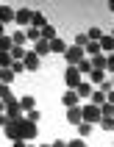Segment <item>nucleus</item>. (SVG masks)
Returning <instances> with one entry per match:
<instances>
[{
  "label": "nucleus",
  "instance_id": "1",
  "mask_svg": "<svg viewBox=\"0 0 114 147\" xmlns=\"http://www.w3.org/2000/svg\"><path fill=\"white\" fill-rule=\"evenodd\" d=\"M3 131H6V136L11 142H31L36 136V125L28 122L25 117H20V119H8Z\"/></svg>",
  "mask_w": 114,
  "mask_h": 147
},
{
  "label": "nucleus",
  "instance_id": "2",
  "mask_svg": "<svg viewBox=\"0 0 114 147\" xmlns=\"http://www.w3.org/2000/svg\"><path fill=\"white\" fill-rule=\"evenodd\" d=\"M64 58H67V67H78L86 58V53H83V47H78V45H70V47L64 50Z\"/></svg>",
  "mask_w": 114,
  "mask_h": 147
},
{
  "label": "nucleus",
  "instance_id": "3",
  "mask_svg": "<svg viewBox=\"0 0 114 147\" xmlns=\"http://www.w3.org/2000/svg\"><path fill=\"white\" fill-rule=\"evenodd\" d=\"M64 83H67V89H78V83H81L78 67H67V69H64Z\"/></svg>",
  "mask_w": 114,
  "mask_h": 147
},
{
  "label": "nucleus",
  "instance_id": "4",
  "mask_svg": "<svg viewBox=\"0 0 114 147\" xmlns=\"http://www.w3.org/2000/svg\"><path fill=\"white\" fill-rule=\"evenodd\" d=\"M81 117H83V122H89V125H92V122H100V108L89 103V106L81 108Z\"/></svg>",
  "mask_w": 114,
  "mask_h": 147
},
{
  "label": "nucleus",
  "instance_id": "5",
  "mask_svg": "<svg viewBox=\"0 0 114 147\" xmlns=\"http://www.w3.org/2000/svg\"><path fill=\"white\" fill-rule=\"evenodd\" d=\"M22 67L28 69V72H36V69L42 67V58H39V56H36V53L31 50V53H25V58H22Z\"/></svg>",
  "mask_w": 114,
  "mask_h": 147
},
{
  "label": "nucleus",
  "instance_id": "6",
  "mask_svg": "<svg viewBox=\"0 0 114 147\" xmlns=\"http://www.w3.org/2000/svg\"><path fill=\"white\" fill-rule=\"evenodd\" d=\"M98 45H100V53H103V56H111V53H114V36H111V33H103Z\"/></svg>",
  "mask_w": 114,
  "mask_h": 147
},
{
  "label": "nucleus",
  "instance_id": "7",
  "mask_svg": "<svg viewBox=\"0 0 114 147\" xmlns=\"http://www.w3.org/2000/svg\"><path fill=\"white\" fill-rule=\"evenodd\" d=\"M67 122H70V125H81V122H83V117H81V106L67 108Z\"/></svg>",
  "mask_w": 114,
  "mask_h": 147
},
{
  "label": "nucleus",
  "instance_id": "8",
  "mask_svg": "<svg viewBox=\"0 0 114 147\" xmlns=\"http://www.w3.org/2000/svg\"><path fill=\"white\" fill-rule=\"evenodd\" d=\"M92 92H95V89H92V86H89V81H81V83H78V89H75V94H78V100H89L92 97Z\"/></svg>",
  "mask_w": 114,
  "mask_h": 147
},
{
  "label": "nucleus",
  "instance_id": "9",
  "mask_svg": "<svg viewBox=\"0 0 114 147\" xmlns=\"http://www.w3.org/2000/svg\"><path fill=\"white\" fill-rule=\"evenodd\" d=\"M48 25V20H45V14L42 11H31V28H36V31H42Z\"/></svg>",
  "mask_w": 114,
  "mask_h": 147
},
{
  "label": "nucleus",
  "instance_id": "10",
  "mask_svg": "<svg viewBox=\"0 0 114 147\" xmlns=\"http://www.w3.org/2000/svg\"><path fill=\"white\" fill-rule=\"evenodd\" d=\"M14 22H20V25H31V11H28V8H20V11H14Z\"/></svg>",
  "mask_w": 114,
  "mask_h": 147
},
{
  "label": "nucleus",
  "instance_id": "11",
  "mask_svg": "<svg viewBox=\"0 0 114 147\" xmlns=\"http://www.w3.org/2000/svg\"><path fill=\"white\" fill-rule=\"evenodd\" d=\"M61 103H64L67 108L78 106V94H75V89H67V92H64V97H61Z\"/></svg>",
  "mask_w": 114,
  "mask_h": 147
},
{
  "label": "nucleus",
  "instance_id": "12",
  "mask_svg": "<svg viewBox=\"0 0 114 147\" xmlns=\"http://www.w3.org/2000/svg\"><path fill=\"white\" fill-rule=\"evenodd\" d=\"M0 22H14V8L11 6H0Z\"/></svg>",
  "mask_w": 114,
  "mask_h": 147
},
{
  "label": "nucleus",
  "instance_id": "13",
  "mask_svg": "<svg viewBox=\"0 0 114 147\" xmlns=\"http://www.w3.org/2000/svg\"><path fill=\"white\" fill-rule=\"evenodd\" d=\"M33 53H36V56H48V53H50V42H45V39H39V42H36V47H33Z\"/></svg>",
  "mask_w": 114,
  "mask_h": 147
},
{
  "label": "nucleus",
  "instance_id": "14",
  "mask_svg": "<svg viewBox=\"0 0 114 147\" xmlns=\"http://www.w3.org/2000/svg\"><path fill=\"white\" fill-rule=\"evenodd\" d=\"M106 58L109 56H103V53L95 56V58H89V61H92V69H103V72H106Z\"/></svg>",
  "mask_w": 114,
  "mask_h": 147
},
{
  "label": "nucleus",
  "instance_id": "15",
  "mask_svg": "<svg viewBox=\"0 0 114 147\" xmlns=\"http://www.w3.org/2000/svg\"><path fill=\"white\" fill-rule=\"evenodd\" d=\"M39 33H42V39H45V42H53V39H56V28H53V25H50V22L45 25V28H42Z\"/></svg>",
  "mask_w": 114,
  "mask_h": 147
},
{
  "label": "nucleus",
  "instance_id": "16",
  "mask_svg": "<svg viewBox=\"0 0 114 147\" xmlns=\"http://www.w3.org/2000/svg\"><path fill=\"white\" fill-rule=\"evenodd\" d=\"M103 103H106V92H100V89H95L92 92V106H103Z\"/></svg>",
  "mask_w": 114,
  "mask_h": 147
},
{
  "label": "nucleus",
  "instance_id": "17",
  "mask_svg": "<svg viewBox=\"0 0 114 147\" xmlns=\"http://www.w3.org/2000/svg\"><path fill=\"white\" fill-rule=\"evenodd\" d=\"M64 50H67V45H64L61 39H58V36H56L53 42H50V53H61V56H64Z\"/></svg>",
  "mask_w": 114,
  "mask_h": 147
},
{
  "label": "nucleus",
  "instance_id": "18",
  "mask_svg": "<svg viewBox=\"0 0 114 147\" xmlns=\"http://www.w3.org/2000/svg\"><path fill=\"white\" fill-rule=\"evenodd\" d=\"M106 81V72H103V69H92L89 72V83H103Z\"/></svg>",
  "mask_w": 114,
  "mask_h": 147
},
{
  "label": "nucleus",
  "instance_id": "19",
  "mask_svg": "<svg viewBox=\"0 0 114 147\" xmlns=\"http://www.w3.org/2000/svg\"><path fill=\"white\" fill-rule=\"evenodd\" d=\"M11 47H14L11 36H0V53H11Z\"/></svg>",
  "mask_w": 114,
  "mask_h": 147
},
{
  "label": "nucleus",
  "instance_id": "20",
  "mask_svg": "<svg viewBox=\"0 0 114 147\" xmlns=\"http://www.w3.org/2000/svg\"><path fill=\"white\" fill-rule=\"evenodd\" d=\"M83 53H89V58H95V56H100V45L98 42H89L86 47H83Z\"/></svg>",
  "mask_w": 114,
  "mask_h": 147
},
{
  "label": "nucleus",
  "instance_id": "21",
  "mask_svg": "<svg viewBox=\"0 0 114 147\" xmlns=\"http://www.w3.org/2000/svg\"><path fill=\"white\" fill-rule=\"evenodd\" d=\"M33 106H36V103H33L31 94H25V97L20 100V108H22V111H33Z\"/></svg>",
  "mask_w": 114,
  "mask_h": 147
},
{
  "label": "nucleus",
  "instance_id": "22",
  "mask_svg": "<svg viewBox=\"0 0 114 147\" xmlns=\"http://www.w3.org/2000/svg\"><path fill=\"white\" fill-rule=\"evenodd\" d=\"M11 81H14V72H11V67H8V69H0V83H6V86H8Z\"/></svg>",
  "mask_w": 114,
  "mask_h": 147
},
{
  "label": "nucleus",
  "instance_id": "23",
  "mask_svg": "<svg viewBox=\"0 0 114 147\" xmlns=\"http://www.w3.org/2000/svg\"><path fill=\"white\" fill-rule=\"evenodd\" d=\"M100 128L114 133V117H100Z\"/></svg>",
  "mask_w": 114,
  "mask_h": 147
},
{
  "label": "nucleus",
  "instance_id": "24",
  "mask_svg": "<svg viewBox=\"0 0 114 147\" xmlns=\"http://www.w3.org/2000/svg\"><path fill=\"white\" fill-rule=\"evenodd\" d=\"M8 56H11V61H22V58H25V47H11Z\"/></svg>",
  "mask_w": 114,
  "mask_h": 147
},
{
  "label": "nucleus",
  "instance_id": "25",
  "mask_svg": "<svg viewBox=\"0 0 114 147\" xmlns=\"http://www.w3.org/2000/svg\"><path fill=\"white\" fill-rule=\"evenodd\" d=\"M25 39H33V42H39V39H42V33L36 31V28H31V25H28V28H25Z\"/></svg>",
  "mask_w": 114,
  "mask_h": 147
},
{
  "label": "nucleus",
  "instance_id": "26",
  "mask_svg": "<svg viewBox=\"0 0 114 147\" xmlns=\"http://www.w3.org/2000/svg\"><path fill=\"white\" fill-rule=\"evenodd\" d=\"M78 72H81V75H89L92 72V61H89V58H83L81 64H78Z\"/></svg>",
  "mask_w": 114,
  "mask_h": 147
},
{
  "label": "nucleus",
  "instance_id": "27",
  "mask_svg": "<svg viewBox=\"0 0 114 147\" xmlns=\"http://www.w3.org/2000/svg\"><path fill=\"white\" fill-rule=\"evenodd\" d=\"M11 42H14V47H22L25 45V31H17L14 36H11Z\"/></svg>",
  "mask_w": 114,
  "mask_h": 147
},
{
  "label": "nucleus",
  "instance_id": "28",
  "mask_svg": "<svg viewBox=\"0 0 114 147\" xmlns=\"http://www.w3.org/2000/svg\"><path fill=\"white\" fill-rule=\"evenodd\" d=\"M100 36H103L100 28H89V33H86V39H89V42H100Z\"/></svg>",
  "mask_w": 114,
  "mask_h": 147
},
{
  "label": "nucleus",
  "instance_id": "29",
  "mask_svg": "<svg viewBox=\"0 0 114 147\" xmlns=\"http://www.w3.org/2000/svg\"><path fill=\"white\" fill-rule=\"evenodd\" d=\"M11 64H14V61H11V56H8V53H0V69H8Z\"/></svg>",
  "mask_w": 114,
  "mask_h": 147
},
{
  "label": "nucleus",
  "instance_id": "30",
  "mask_svg": "<svg viewBox=\"0 0 114 147\" xmlns=\"http://www.w3.org/2000/svg\"><path fill=\"white\" fill-rule=\"evenodd\" d=\"M100 117H114V106L111 103H103V106H100Z\"/></svg>",
  "mask_w": 114,
  "mask_h": 147
},
{
  "label": "nucleus",
  "instance_id": "31",
  "mask_svg": "<svg viewBox=\"0 0 114 147\" xmlns=\"http://www.w3.org/2000/svg\"><path fill=\"white\" fill-rule=\"evenodd\" d=\"M78 133H81V139H83V136H89V133H92V125L89 122H81V125H78Z\"/></svg>",
  "mask_w": 114,
  "mask_h": 147
},
{
  "label": "nucleus",
  "instance_id": "32",
  "mask_svg": "<svg viewBox=\"0 0 114 147\" xmlns=\"http://www.w3.org/2000/svg\"><path fill=\"white\" fill-rule=\"evenodd\" d=\"M75 45H78V47H86V45H89L86 33H78V36H75Z\"/></svg>",
  "mask_w": 114,
  "mask_h": 147
},
{
  "label": "nucleus",
  "instance_id": "33",
  "mask_svg": "<svg viewBox=\"0 0 114 147\" xmlns=\"http://www.w3.org/2000/svg\"><path fill=\"white\" fill-rule=\"evenodd\" d=\"M67 147H86V142L78 136V139H70V142H67Z\"/></svg>",
  "mask_w": 114,
  "mask_h": 147
},
{
  "label": "nucleus",
  "instance_id": "34",
  "mask_svg": "<svg viewBox=\"0 0 114 147\" xmlns=\"http://www.w3.org/2000/svg\"><path fill=\"white\" fill-rule=\"evenodd\" d=\"M22 69H25L22 61H14V64H11V72H14V75H17V72H22Z\"/></svg>",
  "mask_w": 114,
  "mask_h": 147
},
{
  "label": "nucleus",
  "instance_id": "35",
  "mask_svg": "<svg viewBox=\"0 0 114 147\" xmlns=\"http://www.w3.org/2000/svg\"><path fill=\"white\" fill-rule=\"evenodd\" d=\"M106 69H111V75H114V53L106 58Z\"/></svg>",
  "mask_w": 114,
  "mask_h": 147
},
{
  "label": "nucleus",
  "instance_id": "36",
  "mask_svg": "<svg viewBox=\"0 0 114 147\" xmlns=\"http://www.w3.org/2000/svg\"><path fill=\"white\" fill-rule=\"evenodd\" d=\"M111 89H114L111 81H103V83H100V92H111Z\"/></svg>",
  "mask_w": 114,
  "mask_h": 147
},
{
  "label": "nucleus",
  "instance_id": "37",
  "mask_svg": "<svg viewBox=\"0 0 114 147\" xmlns=\"http://www.w3.org/2000/svg\"><path fill=\"white\" fill-rule=\"evenodd\" d=\"M106 103H111V106H114V89H111V92H106Z\"/></svg>",
  "mask_w": 114,
  "mask_h": 147
},
{
  "label": "nucleus",
  "instance_id": "38",
  "mask_svg": "<svg viewBox=\"0 0 114 147\" xmlns=\"http://www.w3.org/2000/svg\"><path fill=\"white\" fill-rule=\"evenodd\" d=\"M50 147H67V142H64V139H58V142H53Z\"/></svg>",
  "mask_w": 114,
  "mask_h": 147
},
{
  "label": "nucleus",
  "instance_id": "39",
  "mask_svg": "<svg viewBox=\"0 0 114 147\" xmlns=\"http://www.w3.org/2000/svg\"><path fill=\"white\" fill-rule=\"evenodd\" d=\"M6 122H8V117H6V114H0V128H6Z\"/></svg>",
  "mask_w": 114,
  "mask_h": 147
},
{
  "label": "nucleus",
  "instance_id": "40",
  "mask_svg": "<svg viewBox=\"0 0 114 147\" xmlns=\"http://www.w3.org/2000/svg\"><path fill=\"white\" fill-rule=\"evenodd\" d=\"M14 147H28V142H11Z\"/></svg>",
  "mask_w": 114,
  "mask_h": 147
},
{
  "label": "nucleus",
  "instance_id": "41",
  "mask_svg": "<svg viewBox=\"0 0 114 147\" xmlns=\"http://www.w3.org/2000/svg\"><path fill=\"white\" fill-rule=\"evenodd\" d=\"M109 11H111V14H114V0H109Z\"/></svg>",
  "mask_w": 114,
  "mask_h": 147
},
{
  "label": "nucleus",
  "instance_id": "42",
  "mask_svg": "<svg viewBox=\"0 0 114 147\" xmlns=\"http://www.w3.org/2000/svg\"><path fill=\"white\" fill-rule=\"evenodd\" d=\"M0 114H6V106H3V100H0Z\"/></svg>",
  "mask_w": 114,
  "mask_h": 147
},
{
  "label": "nucleus",
  "instance_id": "43",
  "mask_svg": "<svg viewBox=\"0 0 114 147\" xmlns=\"http://www.w3.org/2000/svg\"><path fill=\"white\" fill-rule=\"evenodd\" d=\"M0 36H6V33H3V22H0Z\"/></svg>",
  "mask_w": 114,
  "mask_h": 147
},
{
  "label": "nucleus",
  "instance_id": "44",
  "mask_svg": "<svg viewBox=\"0 0 114 147\" xmlns=\"http://www.w3.org/2000/svg\"><path fill=\"white\" fill-rule=\"evenodd\" d=\"M39 147H50V144H39Z\"/></svg>",
  "mask_w": 114,
  "mask_h": 147
},
{
  "label": "nucleus",
  "instance_id": "45",
  "mask_svg": "<svg viewBox=\"0 0 114 147\" xmlns=\"http://www.w3.org/2000/svg\"><path fill=\"white\" fill-rule=\"evenodd\" d=\"M111 86H114V78H111Z\"/></svg>",
  "mask_w": 114,
  "mask_h": 147
},
{
  "label": "nucleus",
  "instance_id": "46",
  "mask_svg": "<svg viewBox=\"0 0 114 147\" xmlns=\"http://www.w3.org/2000/svg\"><path fill=\"white\" fill-rule=\"evenodd\" d=\"M28 147H33V144H28Z\"/></svg>",
  "mask_w": 114,
  "mask_h": 147
},
{
  "label": "nucleus",
  "instance_id": "47",
  "mask_svg": "<svg viewBox=\"0 0 114 147\" xmlns=\"http://www.w3.org/2000/svg\"><path fill=\"white\" fill-rule=\"evenodd\" d=\"M111 36H114V31H111Z\"/></svg>",
  "mask_w": 114,
  "mask_h": 147
}]
</instances>
